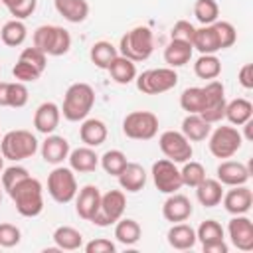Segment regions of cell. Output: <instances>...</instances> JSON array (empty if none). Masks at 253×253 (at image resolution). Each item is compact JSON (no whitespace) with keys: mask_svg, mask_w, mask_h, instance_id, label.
Returning <instances> with one entry per match:
<instances>
[{"mask_svg":"<svg viewBox=\"0 0 253 253\" xmlns=\"http://www.w3.org/2000/svg\"><path fill=\"white\" fill-rule=\"evenodd\" d=\"M2 170H4V156H2V152H0V174H2Z\"/></svg>","mask_w":253,"mask_h":253,"instance_id":"cell-55","label":"cell"},{"mask_svg":"<svg viewBox=\"0 0 253 253\" xmlns=\"http://www.w3.org/2000/svg\"><path fill=\"white\" fill-rule=\"evenodd\" d=\"M192 47L198 49L200 53H217L219 51V42H217L213 24L196 28L194 38H192Z\"/></svg>","mask_w":253,"mask_h":253,"instance_id":"cell-30","label":"cell"},{"mask_svg":"<svg viewBox=\"0 0 253 253\" xmlns=\"http://www.w3.org/2000/svg\"><path fill=\"white\" fill-rule=\"evenodd\" d=\"M47 192L57 204H69L77 194V178L71 168L55 166L47 176Z\"/></svg>","mask_w":253,"mask_h":253,"instance_id":"cell-8","label":"cell"},{"mask_svg":"<svg viewBox=\"0 0 253 253\" xmlns=\"http://www.w3.org/2000/svg\"><path fill=\"white\" fill-rule=\"evenodd\" d=\"M180 107L186 113H202L206 107V91L204 87H188L180 95Z\"/></svg>","mask_w":253,"mask_h":253,"instance_id":"cell-37","label":"cell"},{"mask_svg":"<svg viewBox=\"0 0 253 253\" xmlns=\"http://www.w3.org/2000/svg\"><path fill=\"white\" fill-rule=\"evenodd\" d=\"M16 20H24L34 14L38 0H0Z\"/></svg>","mask_w":253,"mask_h":253,"instance_id":"cell-45","label":"cell"},{"mask_svg":"<svg viewBox=\"0 0 253 253\" xmlns=\"http://www.w3.org/2000/svg\"><path fill=\"white\" fill-rule=\"evenodd\" d=\"M8 196L12 198L18 213L24 217H36L43 210V186L34 176H26L24 180H20L8 192Z\"/></svg>","mask_w":253,"mask_h":253,"instance_id":"cell-1","label":"cell"},{"mask_svg":"<svg viewBox=\"0 0 253 253\" xmlns=\"http://www.w3.org/2000/svg\"><path fill=\"white\" fill-rule=\"evenodd\" d=\"M2 188L6 190V192H10L20 180H24L26 176H30V172H28V168H24V166H8V168H4L2 170Z\"/></svg>","mask_w":253,"mask_h":253,"instance_id":"cell-46","label":"cell"},{"mask_svg":"<svg viewBox=\"0 0 253 253\" xmlns=\"http://www.w3.org/2000/svg\"><path fill=\"white\" fill-rule=\"evenodd\" d=\"M28 87L22 81H8V93H6V107L22 109L28 103Z\"/></svg>","mask_w":253,"mask_h":253,"instance_id":"cell-42","label":"cell"},{"mask_svg":"<svg viewBox=\"0 0 253 253\" xmlns=\"http://www.w3.org/2000/svg\"><path fill=\"white\" fill-rule=\"evenodd\" d=\"M142 235V229L136 219L132 217H121L115 223V237L123 245H134Z\"/></svg>","mask_w":253,"mask_h":253,"instance_id":"cell-34","label":"cell"},{"mask_svg":"<svg viewBox=\"0 0 253 253\" xmlns=\"http://www.w3.org/2000/svg\"><path fill=\"white\" fill-rule=\"evenodd\" d=\"M67 160H69V168L79 174L95 172L99 166V156L91 146H79V148L69 150Z\"/></svg>","mask_w":253,"mask_h":253,"instance_id":"cell-23","label":"cell"},{"mask_svg":"<svg viewBox=\"0 0 253 253\" xmlns=\"http://www.w3.org/2000/svg\"><path fill=\"white\" fill-rule=\"evenodd\" d=\"M194 16L202 26H210L219 18V6L215 0H196L194 2Z\"/></svg>","mask_w":253,"mask_h":253,"instance_id":"cell-39","label":"cell"},{"mask_svg":"<svg viewBox=\"0 0 253 253\" xmlns=\"http://www.w3.org/2000/svg\"><path fill=\"white\" fill-rule=\"evenodd\" d=\"M0 152L6 160H12V162L32 158L38 152V138L24 128L8 130L0 140Z\"/></svg>","mask_w":253,"mask_h":253,"instance_id":"cell-5","label":"cell"},{"mask_svg":"<svg viewBox=\"0 0 253 253\" xmlns=\"http://www.w3.org/2000/svg\"><path fill=\"white\" fill-rule=\"evenodd\" d=\"M204 91H206V107L204 111L200 113L210 125L213 123H219L223 117H225V87L221 81L217 79H211L204 85Z\"/></svg>","mask_w":253,"mask_h":253,"instance_id":"cell-13","label":"cell"},{"mask_svg":"<svg viewBox=\"0 0 253 253\" xmlns=\"http://www.w3.org/2000/svg\"><path fill=\"white\" fill-rule=\"evenodd\" d=\"M227 233L231 239V245L239 251H251L253 249V221L241 213L233 215L227 223Z\"/></svg>","mask_w":253,"mask_h":253,"instance_id":"cell-14","label":"cell"},{"mask_svg":"<svg viewBox=\"0 0 253 253\" xmlns=\"http://www.w3.org/2000/svg\"><path fill=\"white\" fill-rule=\"evenodd\" d=\"M125 208H126V196L123 190H109L105 194H101V204H99V210L97 213L93 215V223L99 225V227H107V225H113L117 223L123 213H125Z\"/></svg>","mask_w":253,"mask_h":253,"instance_id":"cell-10","label":"cell"},{"mask_svg":"<svg viewBox=\"0 0 253 253\" xmlns=\"http://www.w3.org/2000/svg\"><path fill=\"white\" fill-rule=\"evenodd\" d=\"M83 249H85V253H115L117 251V245L111 239L97 237V239H91Z\"/></svg>","mask_w":253,"mask_h":253,"instance_id":"cell-50","label":"cell"},{"mask_svg":"<svg viewBox=\"0 0 253 253\" xmlns=\"http://www.w3.org/2000/svg\"><path fill=\"white\" fill-rule=\"evenodd\" d=\"M194 73L200 79H217L221 73V61L215 53H202L194 63Z\"/></svg>","mask_w":253,"mask_h":253,"instance_id":"cell-35","label":"cell"},{"mask_svg":"<svg viewBox=\"0 0 253 253\" xmlns=\"http://www.w3.org/2000/svg\"><path fill=\"white\" fill-rule=\"evenodd\" d=\"M123 132L132 140H150L158 132V117L150 111H132L123 119Z\"/></svg>","mask_w":253,"mask_h":253,"instance_id":"cell-7","label":"cell"},{"mask_svg":"<svg viewBox=\"0 0 253 253\" xmlns=\"http://www.w3.org/2000/svg\"><path fill=\"white\" fill-rule=\"evenodd\" d=\"M22 239V231L14 223H0V247H16Z\"/></svg>","mask_w":253,"mask_h":253,"instance_id":"cell-47","label":"cell"},{"mask_svg":"<svg viewBox=\"0 0 253 253\" xmlns=\"http://www.w3.org/2000/svg\"><path fill=\"white\" fill-rule=\"evenodd\" d=\"M196 237L202 243V247L204 245H211V243H219V241H223V227L215 219H206L196 229Z\"/></svg>","mask_w":253,"mask_h":253,"instance_id":"cell-38","label":"cell"},{"mask_svg":"<svg viewBox=\"0 0 253 253\" xmlns=\"http://www.w3.org/2000/svg\"><path fill=\"white\" fill-rule=\"evenodd\" d=\"M61 121V109L53 101L42 103L34 113V126L42 134H51Z\"/></svg>","mask_w":253,"mask_h":253,"instance_id":"cell-18","label":"cell"},{"mask_svg":"<svg viewBox=\"0 0 253 253\" xmlns=\"http://www.w3.org/2000/svg\"><path fill=\"white\" fill-rule=\"evenodd\" d=\"M0 4H2V2H0Z\"/></svg>","mask_w":253,"mask_h":253,"instance_id":"cell-57","label":"cell"},{"mask_svg":"<svg viewBox=\"0 0 253 253\" xmlns=\"http://www.w3.org/2000/svg\"><path fill=\"white\" fill-rule=\"evenodd\" d=\"M196 198L204 208H215L221 204L223 198V184L217 178H204L196 186Z\"/></svg>","mask_w":253,"mask_h":253,"instance_id":"cell-25","label":"cell"},{"mask_svg":"<svg viewBox=\"0 0 253 253\" xmlns=\"http://www.w3.org/2000/svg\"><path fill=\"white\" fill-rule=\"evenodd\" d=\"M217 180L223 184V186H241V184H247V180L251 178V170L247 164L243 162H235V160H223L217 170Z\"/></svg>","mask_w":253,"mask_h":253,"instance_id":"cell-19","label":"cell"},{"mask_svg":"<svg viewBox=\"0 0 253 253\" xmlns=\"http://www.w3.org/2000/svg\"><path fill=\"white\" fill-rule=\"evenodd\" d=\"M190 142H202L210 136L211 125L198 113H188L182 121V130H180Z\"/></svg>","mask_w":253,"mask_h":253,"instance_id":"cell-24","label":"cell"},{"mask_svg":"<svg viewBox=\"0 0 253 253\" xmlns=\"http://www.w3.org/2000/svg\"><path fill=\"white\" fill-rule=\"evenodd\" d=\"M194 208H192V202L184 196V194H168L166 202L162 204V215L166 221L170 223H178V221H186L190 215H192Z\"/></svg>","mask_w":253,"mask_h":253,"instance_id":"cell-17","label":"cell"},{"mask_svg":"<svg viewBox=\"0 0 253 253\" xmlns=\"http://www.w3.org/2000/svg\"><path fill=\"white\" fill-rule=\"evenodd\" d=\"M69 150L67 138L59 134H45V140L42 142V158L53 166H59L63 160H67Z\"/></svg>","mask_w":253,"mask_h":253,"instance_id":"cell-20","label":"cell"},{"mask_svg":"<svg viewBox=\"0 0 253 253\" xmlns=\"http://www.w3.org/2000/svg\"><path fill=\"white\" fill-rule=\"evenodd\" d=\"M158 146H160L162 154L176 164H184L194 154L192 142L180 130H164L158 138Z\"/></svg>","mask_w":253,"mask_h":253,"instance_id":"cell-11","label":"cell"},{"mask_svg":"<svg viewBox=\"0 0 253 253\" xmlns=\"http://www.w3.org/2000/svg\"><path fill=\"white\" fill-rule=\"evenodd\" d=\"M166 239H168V245L178 249V251H186V249H192L198 241L196 237V229L184 221H178V223H172V227L168 229L166 233Z\"/></svg>","mask_w":253,"mask_h":253,"instance_id":"cell-26","label":"cell"},{"mask_svg":"<svg viewBox=\"0 0 253 253\" xmlns=\"http://www.w3.org/2000/svg\"><path fill=\"white\" fill-rule=\"evenodd\" d=\"M117 55H119V49H117L111 42H105V40L95 42V43L91 45V49H89V57H91V61H93L99 69H107V67L111 65V61H113Z\"/></svg>","mask_w":253,"mask_h":253,"instance_id":"cell-36","label":"cell"},{"mask_svg":"<svg viewBox=\"0 0 253 253\" xmlns=\"http://www.w3.org/2000/svg\"><path fill=\"white\" fill-rule=\"evenodd\" d=\"M136 87L144 95H160L176 87L178 83V73L174 67H156V69H146L140 75H136Z\"/></svg>","mask_w":253,"mask_h":253,"instance_id":"cell-6","label":"cell"},{"mask_svg":"<svg viewBox=\"0 0 253 253\" xmlns=\"http://www.w3.org/2000/svg\"><path fill=\"white\" fill-rule=\"evenodd\" d=\"M53 6L59 16H63L71 24H81L89 16L87 0H53Z\"/></svg>","mask_w":253,"mask_h":253,"instance_id":"cell-27","label":"cell"},{"mask_svg":"<svg viewBox=\"0 0 253 253\" xmlns=\"http://www.w3.org/2000/svg\"><path fill=\"white\" fill-rule=\"evenodd\" d=\"M192 51H194L192 43L170 40V43L164 49V61L168 63V67H182L192 59Z\"/></svg>","mask_w":253,"mask_h":253,"instance_id":"cell-29","label":"cell"},{"mask_svg":"<svg viewBox=\"0 0 253 253\" xmlns=\"http://www.w3.org/2000/svg\"><path fill=\"white\" fill-rule=\"evenodd\" d=\"M150 174H152V182H154L156 190L162 194H174L184 186L182 176H180V168L176 166V162H172L168 158L156 160L152 164Z\"/></svg>","mask_w":253,"mask_h":253,"instance_id":"cell-12","label":"cell"},{"mask_svg":"<svg viewBox=\"0 0 253 253\" xmlns=\"http://www.w3.org/2000/svg\"><path fill=\"white\" fill-rule=\"evenodd\" d=\"M233 126H241L243 123H247L249 119H253V105L251 101L237 97L229 103H225V117Z\"/></svg>","mask_w":253,"mask_h":253,"instance_id":"cell-31","label":"cell"},{"mask_svg":"<svg viewBox=\"0 0 253 253\" xmlns=\"http://www.w3.org/2000/svg\"><path fill=\"white\" fill-rule=\"evenodd\" d=\"M32 40L38 49H42L45 55H53V57L65 55L71 47V36L61 26H51V24L38 26Z\"/></svg>","mask_w":253,"mask_h":253,"instance_id":"cell-4","label":"cell"},{"mask_svg":"<svg viewBox=\"0 0 253 253\" xmlns=\"http://www.w3.org/2000/svg\"><path fill=\"white\" fill-rule=\"evenodd\" d=\"M237 79H239V83H241L243 89H253V63H245L239 69Z\"/></svg>","mask_w":253,"mask_h":253,"instance_id":"cell-51","label":"cell"},{"mask_svg":"<svg viewBox=\"0 0 253 253\" xmlns=\"http://www.w3.org/2000/svg\"><path fill=\"white\" fill-rule=\"evenodd\" d=\"M117 178H119V186L123 188V192L136 194L146 186V170L138 162H126V166L121 170Z\"/></svg>","mask_w":253,"mask_h":253,"instance_id":"cell-21","label":"cell"},{"mask_svg":"<svg viewBox=\"0 0 253 253\" xmlns=\"http://www.w3.org/2000/svg\"><path fill=\"white\" fill-rule=\"evenodd\" d=\"M53 243L59 251H75L79 247H83V235L79 229L71 227V225H59L53 231Z\"/></svg>","mask_w":253,"mask_h":253,"instance_id":"cell-32","label":"cell"},{"mask_svg":"<svg viewBox=\"0 0 253 253\" xmlns=\"http://www.w3.org/2000/svg\"><path fill=\"white\" fill-rule=\"evenodd\" d=\"M241 126L245 128V132H243L241 136H243L245 140H253V119H249V121H247V123H243Z\"/></svg>","mask_w":253,"mask_h":253,"instance_id":"cell-53","label":"cell"},{"mask_svg":"<svg viewBox=\"0 0 253 253\" xmlns=\"http://www.w3.org/2000/svg\"><path fill=\"white\" fill-rule=\"evenodd\" d=\"M180 176H182V184L184 186H190V188H196L204 178H206V168L204 164L196 162V160H186L184 166L180 168Z\"/></svg>","mask_w":253,"mask_h":253,"instance_id":"cell-41","label":"cell"},{"mask_svg":"<svg viewBox=\"0 0 253 253\" xmlns=\"http://www.w3.org/2000/svg\"><path fill=\"white\" fill-rule=\"evenodd\" d=\"M206 253H227V243L219 241V243H211V245H204L202 247Z\"/></svg>","mask_w":253,"mask_h":253,"instance_id":"cell-52","label":"cell"},{"mask_svg":"<svg viewBox=\"0 0 253 253\" xmlns=\"http://www.w3.org/2000/svg\"><path fill=\"white\" fill-rule=\"evenodd\" d=\"M107 125L101 119H83L81 126H79V138L85 146L97 148L107 140Z\"/></svg>","mask_w":253,"mask_h":253,"instance_id":"cell-22","label":"cell"},{"mask_svg":"<svg viewBox=\"0 0 253 253\" xmlns=\"http://www.w3.org/2000/svg\"><path fill=\"white\" fill-rule=\"evenodd\" d=\"M210 152L215 156V158H231L243 144V136L241 132L235 128V126H229V125H221L217 126L215 130L210 132Z\"/></svg>","mask_w":253,"mask_h":253,"instance_id":"cell-9","label":"cell"},{"mask_svg":"<svg viewBox=\"0 0 253 253\" xmlns=\"http://www.w3.org/2000/svg\"><path fill=\"white\" fill-rule=\"evenodd\" d=\"M6 93H8V81H0V107H6Z\"/></svg>","mask_w":253,"mask_h":253,"instance_id":"cell-54","label":"cell"},{"mask_svg":"<svg viewBox=\"0 0 253 253\" xmlns=\"http://www.w3.org/2000/svg\"><path fill=\"white\" fill-rule=\"evenodd\" d=\"M126 156H125V152L123 150H117V148H113V150H107L103 156H99V164L103 166V170L107 172V174H111V176H119L121 174V170L126 166Z\"/></svg>","mask_w":253,"mask_h":253,"instance_id":"cell-40","label":"cell"},{"mask_svg":"<svg viewBox=\"0 0 253 253\" xmlns=\"http://www.w3.org/2000/svg\"><path fill=\"white\" fill-rule=\"evenodd\" d=\"M107 71L111 73V79L115 83H119V85H128V83H132L136 79V65H134V61L126 59L121 53L111 61Z\"/></svg>","mask_w":253,"mask_h":253,"instance_id":"cell-28","label":"cell"},{"mask_svg":"<svg viewBox=\"0 0 253 253\" xmlns=\"http://www.w3.org/2000/svg\"><path fill=\"white\" fill-rule=\"evenodd\" d=\"M93 105H95L93 87L89 83L79 81V83H73V85L67 87L65 97H63V105L59 109H61L63 119H67L71 123H79V121L87 119Z\"/></svg>","mask_w":253,"mask_h":253,"instance_id":"cell-2","label":"cell"},{"mask_svg":"<svg viewBox=\"0 0 253 253\" xmlns=\"http://www.w3.org/2000/svg\"><path fill=\"white\" fill-rule=\"evenodd\" d=\"M194 32H196V28H194L188 20H178V22L172 26L170 40H180V42H188V43H192Z\"/></svg>","mask_w":253,"mask_h":253,"instance_id":"cell-49","label":"cell"},{"mask_svg":"<svg viewBox=\"0 0 253 253\" xmlns=\"http://www.w3.org/2000/svg\"><path fill=\"white\" fill-rule=\"evenodd\" d=\"M119 53L125 55L130 61H144L152 55L154 51V36L152 30L146 26H134L132 30H128L121 42H119Z\"/></svg>","mask_w":253,"mask_h":253,"instance_id":"cell-3","label":"cell"},{"mask_svg":"<svg viewBox=\"0 0 253 253\" xmlns=\"http://www.w3.org/2000/svg\"><path fill=\"white\" fill-rule=\"evenodd\" d=\"M223 208L227 213L231 215H241V213H247L253 206V192L241 184V186H231V190L223 192Z\"/></svg>","mask_w":253,"mask_h":253,"instance_id":"cell-15","label":"cell"},{"mask_svg":"<svg viewBox=\"0 0 253 253\" xmlns=\"http://www.w3.org/2000/svg\"><path fill=\"white\" fill-rule=\"evenodd\" d=\"M0 202H2V188H0Z\"/></svg>","mask_w":253,"mask_h":253,"instance_id":"cell-56","label":"cell"},{"mask_svg":"<svg viewBox=\"0 0 253 253\" xmlns=\"http://www.w3.org/2000/svg\"><path fill=\"white\" fill-rule=\"evenodd\" d=\"M99 204H101V192H99L97 186L87 184L81 190H77V194H75V211L81 219L91 221L93 215L99 210Z\"/></svg>","mask_w":253,"mask_h":253,"instance_id":"cell-16","label":"cell"},{"mask_svg":"<svg viewBox=\"0 0 253 253\" xmlns=\"http://www.w3.org/2000/svg\"><path fill=\"white\" fill-rule=\"evenodd\" d=\"M42 73H43V71H40L36 65L28 63V61H24V59H18L16 65L12 67L14 79H16V81H22V83H34V81H38V79L42 77Z\"/></svg>","mask_w":253,"mask_h":253,"instance_id":"cell-44","label":"cell"},{"mask_svg":"<svg viewBox=\"0 0 253 253\" xmlns=\"http://www.w3.org/2000/svg\"><path fill=\"white\" fill-rule=\"evenodd\" d=\"M213 30H215V34H217L219 49H227V47H231V45L237 42V32H235V28H233L231 22L217 20V22H213Z\"/></svg>","mask_w":253,"mask_h":253,"instance_id":"cell-43","label":"cell"},{"mask_svg":"<svg viewBox=\"0 0 253 253\" xmlns=\"http://www.w3.org/2000/svg\"><path fill=\"white\" fill-rule=\"evenodd\" d=\"M26 38H28V28H26V24L22 20H16V18L14 20H8L0 28V40L6 45H10V47L22 45L26 42Z\"/></svg>","mask_w":253,"mask_h":253,"instance_id":"cell-33","label":"cell"},{"mask_svg":"<svg viewBox=\"0 0 253 253\" xmlns=\"http://www.w3.org/2000/svg\"><path fill=\"white\" fill-rule=\"evenodd\" d=\"M18 59H24V61L36 65L40 71H45V65H47V55H45L42 49H38L36 45H32V47H24Z\"/></svg>","mask_w":253,"mask_h":253,"instance_id":"cell-48","label":"cell"}]
</instances>
